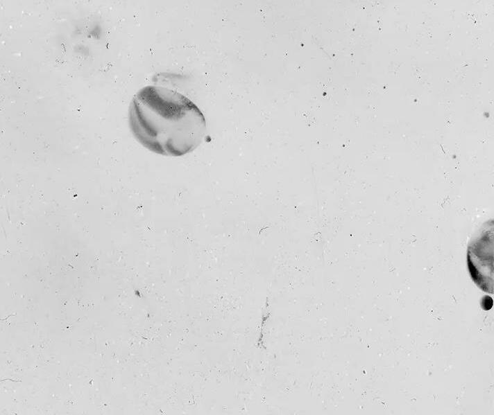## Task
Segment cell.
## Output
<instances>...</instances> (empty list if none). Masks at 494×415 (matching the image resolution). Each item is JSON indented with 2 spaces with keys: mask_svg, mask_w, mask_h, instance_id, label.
Masks as SVG:
<instances>
[{
  "mask_svg": "<svg viewBox=\"0 0 494 415\" xmlns=\"http://www.w3.org/2000/svg\"><path fill=\"white\" fill-rule=\"evenodd\" d=\"M128 123L143 147L167 157L194 151L207 130L205 116L196 104L176 91L155 85L144 87L133 96Z\"/></svg>",
  "mask_w": 494,
  "mask_h": 415,
  "instance_id": "obj_1",
  "label": "cell"
},
{
  "mask_svg": "<svg viewBox=\"0 0 494 415\" xmlns=\"http://www.w3.org/2000/svg\"><path fill=\"white\" fill-rule=\"evenodd\" d=\"M470 275L484 292L493 294V220L485 222L468 247Z\"/></svg>",
  "mask_w": 494,
  "mask_h": 415,
  "instance_id": "obj_2",
  "label": "cell"
},
{
  "mask_svg": "<svg viewBox=\"0 0 494 415\" xmlns=\"http://www.w3.org/2000/svg\"><path fill=\"white\" fill-rule=\"evenodd\" d=\"M483 299H484V300H485V302H486V303L482 302V304H483V305H482L483 309H484V310H489V309H491V308L493 306V300H492V299L490 298V299H489V301H487L488 296L486 297H484V298H483Z\"/></svg>",
  "mask_w": 494,
  "mask_h": 415,
  "instance_id": "obj_3",
  "label": "cell"
}]
</instances>
